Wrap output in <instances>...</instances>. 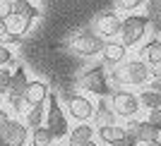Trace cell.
Returning <instances> with one entry per match:
<instances>
[{"label":"cell","instance_id":"1","mask_svg":"<svg viewBox=\"0 0 161 146\" xmlns=\"http://www.w3.org/2000/svg\"><path fill=\"white\" fill-rule=\"evenodd\" d=\"M147 27H149V17H144V14H130V17H125V19L120 22V43L125 48L130 46H137L142 41V36L147 34Z\"/></svg>","mask_w":161,"mask_h":146},{"label":"cell","instance_id":"2","mask_svg":"<svg viewBox=\"0 0 161 146\" xmlns=\"http://www.w3.org/2000/svg\"><path fill=\"white\" fill-rule=\"evenodd\" d=\"M48 98H51V106H48V115H46V129L51 132V137H53V141H55V139L67 137L70 127H67V117H65V113H63L60 103H58V96H51V93H48Z\"/></svg>","mask_w":161,"mask_h":146},{"label":"cell","instance_id":"3","mask_svg":"<svg viewBox=\"0 0 161 146\" xmlns=\"http://www.w3.org/2000/svg\"><path fill=\"white\" fill-rule=\"evenodd\" d=\"M70 48L77 55H82V58H92V55L103 50V39L96 36V34H92V31H80L77 36H72Z\"/></svg>","mask_w":161,"mask_h":146},{"label":"cell","instance_id":"4","mask_svg":"<svg viewBox=\"0 0 161 146\" xmlns=\"http://www.w3.org/2000/svg\"><path fill=\"white\" fill-rule=\"evenodd\" d=\"M111 110H113L118 117H135L137 115V110H140V101H137V96L130 91H113L111 93Z\"/></svg>","mask_w":161,"mask_h":146},{"label":"cell","instance_id":"5","mask_svg":"<svg viewBox=\"0 0 161 146\" xmlns=\"http://www.w3.org/2000/svg\"><path fill=\"white\" fill-rule=\"evenodd\" d=\"M77 84H80V89H84V91H89V93H96V96H106V93L111 91L103 67H94V70L84 72Z\"/></svg>","mask_w":161,"mask_h":146},{"label":"cell","instance_id":"6","mask_svg":"<svg viewBox=\"0 0 161 146\" xmlns=\"http://www.w3.org/2000/svg\"><path fill=\"white\" fill-rule=\"evenodd\" d=\"M120 77H123V81H128V84L142 86V84L149 81L152 70H149V65L144 60H130V62H125V67L120 70Z\"/></svg>","mask_w":161,"mask_h":146},{"label":"cell","instance_id":"7","mask_svg":"<svg viewBox=\"0 0 161 146\" xmlns=\"http://www.w3.org/2000/svg\"><path fill=\"white\" fill-rule=\"evenodd\" d=\"M27 139H29V127L22 125L19 120H10L0 129V141H5L7 146H27Z\"/></svg>","mask_w":161,"mask_h":146},{"label":"cell","instance_id":"8","mask_svg":"<svg viewBox=\"0 0 161 146\" xmlns=\"http://www.w3.org/2000/svg\"><path fill=\"white\" fill-rule=\"evenodd\" d=\"M94 29H96V36L101 39H111L120 31V17L115 12H101L94 22Z\"/></svg>","mask_w":161,"mask_h":146},{"label":"cell","instance_id":"9","mask_svg":"<svg viewBox=\"0 0 161 146\" xmlns=\"http://www.w3.org/2000/svg\"><path fill=\"white\" fill-rule=\"evenodd\" d=\"M67 113L72 115L77 122H87V120L94 115V103H92L87 96H77V93H75L72 98L67 101Z\"/></svg>","mask_w":161,"mask_h":146},{"label":"cell","instance_id":"10","mask_svg":"<svg viewBox=\"0 0 161 146\" xmlns=\"http://www.w3.org/2000/svg\"><path fill=\"white\" fill-rule=\"evenodd\" d=\"M48 84L46 81H41V79H36V81H29L27 84V91H24V103L27 106H43V101L48 98Z\"/></svg>","mask_w":161,"mask_h":146},{"label":"cell","instance_id":"11","mask_svg":"<svg viewBox=\"0 0 161 146\" xmlns=\"http://www.w3.org/2000/svg\"><path fill=\"white\" fill-rule=\"evenodd\" d=\"M94 134L96 129L87 122H80V125H75L70 132H67V144L70 146H82L87 144V141H94Z\"/></svg>","mask_w":161,"mask_h":146},{"label":"cell","instance_id":"12","mask_svg":"<svg viewBox=\"0 0 161 146\" xmlns=\"http://www.w3.org/2000/svg\"><path fill=\"white\" fill-rule=\"evenodd\" d=\"M29 27H31V19H27V17H22V14H17V12H12V14L5 19L7 34H10V36H14V39H22V36L29 31Z\"/></svg>","mask_w":161,"mask_h":146},{"label":"cell","instance_id":"13","mask_svg":"<svg viewBox=\"0 0 161 146\" xmlns=\"http://www.w3.org/2000/svg\"><path fill=\"white\" fill-rule=\"evenodd\" d=\"M125 53H128V48L123 46V43H115V41L103 43V50H101L106 65H118V62H123V60H125Z\"/></svg>","mask_w":161,"mask_h":146},{"label":"cell","instance_id":"14","mask_svg":"<svg viewBox=\"0 0 161 146\" xmlns=\"http://www.w3.org/2000/svg\"><path fill=\"white\" fill-rule=\"evenodd\" d=\"M96 134H99V139L103 141V144H115V141L125 139V127L120 125H106V127H99L96 129Z\"/></svg>","mask_w":161,"mask_h":146},{"label":"cell","instance_id":"15","mask_svg":"<svg viewBox=\"0 0 161 146\" xmlns=\"http://www.w3.org/2000/svg\"><path fill=\"white\" fill-rule=\"evenodd\" d=\"M27 84H29L27 70H24L22 65H17V70H14L12 77H10V91H7V93H19V96H24V91H27Z\"/></svg>","mask_w":161,"mask_h":146},{"label":"cell","instance_id":"16","mask_svg":"<svg viewBox=\"0 0 161 146\" xmlns=\"http://www.w3.org/2000/svg\"><path fill=\"white\" fill-rule=\"evenodd\" d=\"M142 55H144V62H147V65H159L161 62V41L152 39L147 46L142 48Z\"/></svg>","mask_w":161,"mask_h":146},{"label":"cell","instance_id":"17","mask_svg":"<svg viewBox=\"0 0 161 146\" xmlns=\"http://www.w3.org/2000/svg\"><path fill=\"white\" fill-rule=\"evenodd\" d=\"M137 101H140V108H147V110H156V108H161V93L152 91V89H144V91L137 96Z\"/></svg>","mask_w":161,"mask_h":146},{"label":"cell","instance_id":"18","mask_svg":"<svg viewBox=\"0 0 161 146\" xmlns=\"http://www.w3.org/2000/svg\"><path fill=\"white\" fill-rule=\"evenodd\" d=\"M92 117H96V125H99V127L115 125V113L111 110V106H106V103H101V106L96 108V113L92 115Z\"/></svg>","mask_w":161,"mask_h":146},{"label":"cell","instance_id":"19","mask_svg":"<svg viewBox=\"0 0 161 146\" xmlns=\"http://www.w3.org/2000/svg\"><path fill=\"white\" fill-rule=\"evenodd\" d=\"M12 12L27 17V19H36L39 17V10L29 3V0H12Z\"/></svg>","mask_w":161,"mask_h":146},{"label":"cell","instance_id":"20","mask_svg":"<svg viewBox=\"0 0 161 146\" xmlns=\"http://www.w3.org/2000/svg\"><path fill=\"white\" fill-rule=\"evenodd\" d=\"M29 146H53V137L46 127H36V129H31V144Z\"/></svg>","mask_w":161,"mask_h":146},{"label":"cell","instance_id":"21","mask_svg":"<svg viewBox=\"0 0 161 146\" xmlns=\"http://www.w3.org/2000/svg\"><path fill=\"white\" fill-rule=\"evenodd\" d=\"M24 125L29 127V129H36V127L43 125V106H31L27 113V122Z\"/></svg>","mask_w":161,"mask_h":146},{"label":"cell","instance_id":"22","mask_svg":"<svg viewBox=\"0 0 161 146\" xmlns=\"http://www.w3.org/2000/svg\"><path fill=\"white\" fill-rule=\"evenodd\" d=\"M7 96V106L12 108L14 113H22V108H24V96H19V93H5Z\"/></svg>","mask_w":161,"mask_h":146},{"label":"cell","instance_id":"23","mask_svg":"<svg viewBox=\"0 0 161 146\" xmlns=\"http://www.w3.org/2000/svg\"><path fill=\"white\" fill-rule=\"evenodd\" d=\"M10 77H12V72L7 67H0V96H5L10 91Z\"/></svg>","mask_w":161,"mask_h":146},{"label":"cell","instance_id":"24","mask_svg":"<svg viewBox=\"0 0 161 146\" xmlns=\"http://www.w3.org/2000/svg\"><path fill=\"white\" fill-rule=\"evenodd\" d=\"M142 3H144V0H115V7H118V10L130 12V10H137Z\"/></svg>","mask_w":161,"mask_h":146},{"label":"cell","instance_id":"25","mask_svg":"<svg viewBox=\"0 0 161 146\" xmlns=\"http://www.w3.org/2000/svg\"><path fill=\"white\" fill-rule=\"evenodd\" d=\"M147 122L154 127V129H159V132H161V108H156V110H149Z\"/></svg>","mask_w":161,"mask_h":146},{"label":"cell","instance_id":"26","mask_svg":"<svg viewBox=\"0 0 161 146\" xmlns=\"http://www.w3.org/2000/svg\"><path fill=\"white\" fill-rule=\"evenodd\" d=\"M12 14V0H0V19L5 22Z\"/></svg>","mask_w":161,"mask_h":146},{"label":"cell","instance_id":"27","mask_svg":"<svg viewBox=\"0 0 161 146\" xmlns=\"http://www.w3.org/2000/svg\"><path fill=\"white\" fill-rule=\"evenodd\" d=\"M10 60H12V53H10V48H7L5 43H0V67H5Z\"/></svg>","mask_w":161,"mask_h":146},{"label":"cell","instance_id":"28","mask_svg":"<svg viewBox=\"0 0 161 146\" xmlns=\"http://www.w3.org/2000/svg\"><path fill=\"white\" fill-rule=\"evenodd\" d=\"M7 122H10V115H7V110H3V108H0V129H3Z\"/></svg>","mask_w":161,"mask_h":146},{"label":"cell","instance_id":"29","mask_svg":"<svg viewBox=\"0 0 161 146\" xmlns=\"http://www.w3.org/2000/svg\"><path fill=\"white\" fill-rule=\"evenodd\" d=\"M111 146H137V144H135L132 139H128V137H125V139H120V141H115V144H111Z\"/></svg>","mask_w":161,"mask_h":146},{"label":"cell","instance_id":"30","mask_svg":"<svg viewBox=\"0 0 161 146\" xmlns=\"http://www.w3.org/2000/svg\"><path fill=\"white\" fill-rule=\"evenodd\" d=\"M149 70H152V74H154V79H161V62L159 65H152Z\"/></svg>","mask_w":161,"mask_h":146},{"label":"cell","instance_id":"31","mask_svg":"<svg viewBox=\"0 0 161 146\" xmlns=\"http://www.w3.org/2000/svg\"><path fill=\"white\" fill-rule=\"evenodd\" d=\"M149 89H152V91H159V93H161V79H154Z\"/></svg>","mask_w":161,"mask_h":146},{"label":"cell","instance_id":"32","mask_svg":"<svg viewBox=\"0 0 161 146\" xmlns=\"http://www.w3.org/2000/svg\"><path fill=\"white\" fill-rule=\"evenodd\" d=\"M5 34H7V29H5V22L0 19V43H3V39H5Z\"/></svg>","mask_w":161,"mask_h":146},{"label":"cell","instance_id":"33","mask_svg":"<svg viewBox=\"0 0 161 146\" xmlns=\"http://www.w3.org/2000/svg\"><path fill=\"white\" fill-rule=\"evenodd\" d=\"M144 146H161V141L156 139V141H149V144H144Z\"/></svg>","mask_w":161,"mask_h":146},{"label":"cell","instance_id":"34","mask_svg":"<svg viewBox=\"0 0 161 146\" xmlns=\"http://www.w3.org/2000/svg\"><path fill=\"white\" fill-rule=\"evenodd\" d=\"M82 146H96V144H94V141H87V144H82Z\"/></svg>","mask_w":161,"mask_h":146},{"label":"cell","instance_id":"35","mask_svg":"<svg viewBox=\"0 0 161 146\" xmlns=\"http://www.w3.org/2000/svg\"><path fill=\"white\" fill-rule=\"evenodd\" d=\"M0 146H7V144H5V141H0Z\"/></svg>","mask_w":161,"mask_h":146}]
</instances>
